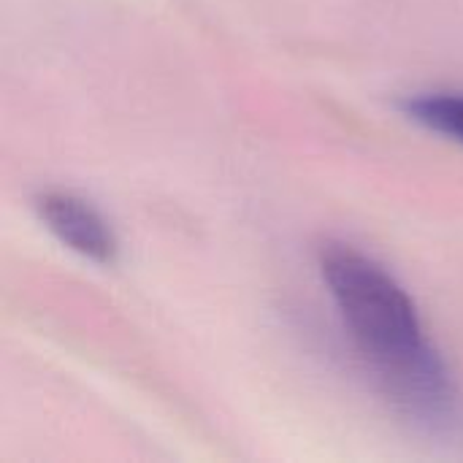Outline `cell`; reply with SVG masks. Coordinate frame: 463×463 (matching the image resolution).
Masks as SVG:
<instances>
[{"label":"cell","instance_id":"obj_3","mask_svg":"<svg viewBox=\"0 0 463 463\" xmlns=\"http://www.w3.org/2000/svg\"><path fill=\"white\" fill-rule=\"evenodd\" d=\"M402 111L434 130L442 133L453 141L463 144V95L461 92H426V95H412L402 100Z\"/></svg>","mask_w":463,"mask_h":463},{"label":"cell","instance_id":"obj_2","mask_svg":"<svg viewBox=\"0 0 463 463\" xmlns=\"http://www.w3.org/2000/svg\"><path fill=\"white\" fill-rule=\"evenodd\" d=\"M35 212L46 231L76 255L109 266L117 260V236L106 217L81 195L65 190H46L35 198Z\"/></svg>","mask_w":463,"mask_h":463},{"label":"cell","instance_id":"obj_1","mask_svg":"<svg viewBox=\"0 0 463 463\" xmlns=\"http://www.w3.org/2000/svg\"><path fill=\"white\" fill-rule=\"evenodd\" d=\"M320 277L339 317L396 407L431 431L461 423L458 388L426 342L423 320L410 293L369 255L350 244L320 250Z\"/></svg>","mask_w":463,"mask_h":463}]
</instances>
